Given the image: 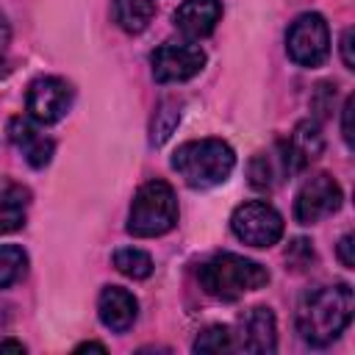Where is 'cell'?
I'll return each mask as SVG.
<instances>
[{
    "label": "cell",
    "instance_id": "6da1fadb",
    "mask_svg": "<svg viewBox=\"0 0 355 355\" xmlns=\"http://www.w3.org/2000/svg\"><path fill=\"white\" fill-rule=\"evenodd\" d=\"M355 297L347 283L319 286L302 297L297 308V333L311 347L333 344L352 322Z\"/></svg>",
    "mask_w": 355,
    "mask_h": 355
},
{
    "label": "cell",
    "instance_id": "7a4b0ae2",
    "mask_svg": "<svg viewBox=\"0 0 355 355\" xmlns=\"http://www.w3.org/2000/svg\"><path fill=\"white\" fill-rule=\"evenodd\" d=\"M236 166V153L222 139H200L186 141L172 155V169L191 189H211L230 178Z\"/></svg>",
    "mask_w": 355,
    "mask_h": 355
},
{
    "label": "cell",
    "instance_id": "3957f363",
    "mask_svg": "<svg viewBox=\"0 0 355 355\" xmlns=\"http://www.w3.org/2000/svg\"><path fill=\"white\" fill-rule=\"evenodd\" d=\"M200 286L216 300H236L247 291H258L269 283L266 266L236 252L214 255L200 266Z\"/></svg>",
    "mask_w": 355,
    "mask_h": 355
},
{
    "label": "cell",
    "instance_id": "277c9868",
    "mask_svg": "<svg viewBox=\"0 0 355 355\" xmlns=\"http://www.w3.org/2000/svg\"><path fill=\"white\" fill-rule=\"evenodd\" d=\"M178 222V197L166 180H147L130 202L128 233L136 239H155Z\"/></svg>",
    "mask_w": 355,
    "mask_h": 355
},
{
    "label": "cell",
    "instance_id": "5b68a950",
    "mask_svg": "<svg viewBox=\"0 0 355 355\" xmlns=\"http://www.w3.org/2000/svg\"><path fill=\"white\" fill-rule=\"evenodd\" d=\"M286 53L300 67H322L330 55V28L322 14H300L286 33Z\"/></svg>",
    "mask_w": 355,
    "mask_h": 355
},
{
    "label": "cell",
    "instance_id": "8992f818",
    "mask_svg": "<svg viewBox=\"0 0 355 355\" xmlns=\"http://www.w3.org/2000/svg\"><path fill=\"white\" fill-rule=\"evenodd\" d=\"M230 230L250 247H272L283 236V216L263 200L241 202L230 216Z\"/></svg>",
    "mask_w": 355,
    "mask_h": 355
},
{
    "label": "cell",
    "instance_id": "52a82bcc",
    "mask_svg": "<svg viewBox=\"0 0 355 355\" xmlns=\"http://www.w3.org/2000/svg\"><path fill=\"white\" fill-rule=\"evenodd\" d=\"M341 200H344L341 186H338L330 175L319 172V175L308 178V180L302 183V189L297 191V200H294V219H297L300 225H316L319 219L336 214V211L341 208Z\"/></svg>",
    "mask_w": 355,
    "mask_h": 355
},
{
    "label": "cell",
    "instance_id": "ba28073f",
    "mask_svg": "<svg viewBox=\"0 0 355 355\" xmlns=\"http://www.w3.org/2000/svg\"><path fill=\"white\" fill-rule=\"evenodd\" d=\"M150 67L158 83H180L205 67V53L197 44H161L153 50Z\"/></svg>",
    "mask_w": 355,
    "mask_h": 355
},
{
    "label": "cell",
    "instance_id": "9c48e42d",
    "mask_svg": "<svg viewBox=\"0 0 355 355\" xmlns=\"http://www.w3.org/2000/svg\"><path fill=\"white\" fill-rule=\"evenodd\" d=\"M25 103H28L31 119H36L42 125H53L61 116H67V111L72 105V86L64 78H53V75L36 78L28 86Z\"/></svg>",
    "mask_w": 355,
    "mask_h": 355
},
{
    "label": "cell",
    "instance_id": "30bf717a",
    "mask_svg": "<svg viewBox=\"0 0 355 355\" xmlns=\"http://www.w3.org/2000/svg\"><path fill=\"white\" fill-rule=\"evenodd\" d=\"M8 141L22 153V158L33 169L47 166L50 158H53V150H55L53 139L47 133H42L36 119H28V116H14L8 122Z\"/></svg>",
    "mask_w": 355,
    "mask_h": 355
},
{
    "label": "cell",
    "instance_id": "8fae6325",
    "mask_svg": "<svg viewBox=\"0 0 355 355\" xmlns=\"http://www.w3.org/2000/svg\"><path fill=\"white\" fill-rule=\"evenodd\" d=\"M322 147H324V141H322L319 125L311 122V119L300 122V125L294 128V133L288 136V141H283V147H280V153H283V155H280L283 169H286L288 175L302 172V169L322 153Z\"/></svg>",
    "mask_w": 355,
    "mask_h": 355
},
{
    "label": "cell",
    "instance_id": "7c38bea8",
    "mask_svg": "<svg viewBox=\"0 0 355 355\" xmlns=\"http://www.w3.org/2000/svg\"><path fill=\"white\" fill-rule=\"evenodd\" d=\"M239 344L244 352H275L277 347V324L275 313L266 305H255L241 316V333Z\"/></svg>",
    "mask_w": 355,
    "mask_h": 355
},
{
    "label": "cell",
    "instance_id": "4fadbf2b",
    "mask_svg": "<svg viewBox=\"0 0 355 355\" xmlns=\"http://www.w3.org/2000/svg\"><path fill=\"white\" fill-rule=\"evenodd\" d=\"M97 313H100V322L114 330V333H125L133 327L136 316H139V302L136 297L122 288V286H105L100 291V300H97Z\"/></svg>",
    "mask_w": 355,
    "mask_h": 355
},
{
    "label": "cell",
    "instance_id": "5bb4252c",
    "mask_svg": "<svg viewBox=\"0 0 355 355\" xmlns=\"http://www.w3.org/2000/svg\"><path fill=\"white\" fill-rule=\"evenodd\" d=\"M222 17V0H183L175 11V28L189 39L208 36Z\"/></svg>",
    "mask_w": 355,
    "mask_h": 355
},
{
    "label": "cell",
    "instance_id": "9a60e30c",
    "mask_svg": "<svg viewBox=\"0 0 355 355\" xmlns=\"http://www.w3.org/2000/svg\"><path fill=\"white\" fill-rule=\"evenodd\" d=\"M28 205H31L28 186L17 183L14 178L0 175V236L14 233L25 225Z\"/></svg>",
    "mask_w": 355,
    "mask_h": 355
},
{
    "label": "cell",
    "instance_id": "2e32d148",
    "mask_svg": "<svg viewBox=\"0 0 355 355\" xmlns=\"http://www.w3.org/2000/svg\"><path fill=\"white\" fill-rule=\"evenodd\" d=\"M111 11H114V22L125 33H141L155 14V3L153 0H114Z\"/></svg>",
    "mask_w": 355,
    "mask_h": 355
},
{
    "label": "cell",
    "instance_id": "e0dca14e",
    "mask_svg": "<svg viewBox=\"0 0 355 355\" xmlns=\"http://www.w3.org/2000/svg\"><path fill=\"white\" fill-rule=\"evenodd\" d=\"M28 275V252L17 244H0V288L19 283Z\"/></svg>",
    "mask_w": 355,
    "mask_h": 355
},
{
    "label": "cell",
    "instance_id": "ac0fdd59",
    "mask_svg": "<svg viewBox=\"0 0 355 355\" xmlns=\"http://www.w3.org/2000/svg\"><path fill=\"white\" fill-rule=\"evenodd\" d=\"M114 266L125 275V277H133V280H144L150 277L153 272V258L139 250V247H122L114 252Z\"/></svg>",
    "mask_w": 355,
    "mask_h": 355
},
{
    "label": "cell",
    "instance_id": "d6986e66",
    "mask_svg": "<svg viewBox=\"0 0 355 355\" xmlns=\"http://www.w3.org/2000/svg\"><path fill=\"white\" fill-rule=\"evenodd\" d=\"M236 333L225 324H211L194 338V352H233Z\"/></svg>",
    "mask_w": 355,
    "mask_h": 355
},
{
    "label": "cell",
    "instance_id": "ffe728a7",
    "mask_svg": "<svg viewBox=\"0 0 355 355\" xmlns=\"http://www.w3.org/2000/svg\"><path fill=\"white\" fill-rule=\"evenodd\" d=\"M178 122H180V103L164 100V103L158 105L155 116H153V136H150V141H153L155 147L164 144V141L172 136V130H175Z\"/></svg>",
    "mask_w": 355,
    "mask_h": 355
},
{
    "label": "cell",
    "instance_id": "44dd1931",
    "mask_svg": "<svg viewBox=\"0 0 355 355\" xmlns=\"http://www.w3.org/2000/svg\"><path fill=\"white\" fill-rule=\"evenodd\" d=\"M250 178H252V186L255 189H269L272 186V178H275L272 161L266 155H255L252 164H250Z\"/></svg>",
    "mask_w": 355,
    "mask_h": 355
},
{
    "label": "cell",
    "instance_id": "7402d4cb",
    "mask_svg": "<svg viewBox=\"0 0 355 355\" xmlns=\"http://www.w3.org/2000/svg\"><path fill=\"white\" fill-rule=\"evenodd\" d=\"M352 233H347L341 241H338V261L347 266V269H352L355 266V258H352Z\"/></svg>",
    "mask_w": 355,
    "mask_h": 355
},
{
    "label": "cell",
    "instance_id": "603a6c76",
    "mask_svg": "<svg viewBox=\"0 0 355 355\" xmlns=\"http://www.w3.org/2000/svg\"><path fill=\"white\" fill-rule=\"evenodd\" d=\"M341 58H344V67L347 69L355 67V61H352V28H347L344 36H341Z\"/></svg>",
    "mask_w": 355,
    "mask_h": 355
},
{
    "label": "cell",
    "instance_id": "cb8c5ba5",
    "mask_svg": "<svg viewBox=\"0 0 355 355\" xmlns=\"http://www.w3.org/2000/svg\"><path fill=\"white\" fill-rule=\"evenodd\" d=\"M349 119H352V97H347V103H344V122H341V133H344L347 147H352V125H349Z\"/></svg>",
    "mask_w": 355,
    "mask_h": 355
},
{
    "label": "cell",
    "instance_id": "d4e9b609",
    "mask_svg": "<svg viewBox=\"0 0 355 355\" xmlns=\"http://www.w3.org/2000/svg\"><path fill=\"white\" fill-rule=\"evenodd\" d=\"M8 42H11V31H8V22H6V17L0 14V61L6 58V50H8Z\"/></svg>",
    "mask_w": 355,
    "mask_h": 355
},
{
    "label": "cell",
    "instance_id": "484cf974",
    "mask_svg": "<svg viewBox=\"0 0 355 355\" xmlns=\"http://www.w3.org/2000/svg\"><path fill=\"white\" fill-rule=\"evenodd\" d=\"M6 349H11V352H25V347L19 344V341H0V352H6Z\"/></svg>",
    "mask_w": 355,
    "mask_h": 355
},
{
    "label": "cell",
    "instance_id": "4316f807",
    "mask_svg": "<svg viewBox=\"0 0 355 355\" xmlns=\"http://www.w3.org/2000/svg\"><path fill=\"white\" fill-rule=\"evenodd\" d=\"M83 349H97V352H105V347H103V344H97V341H86V344H80V347H78V352H83Z\"/></svg>",
    "mask_w": 355,
    "mask_h": 355
}]
</instances>
